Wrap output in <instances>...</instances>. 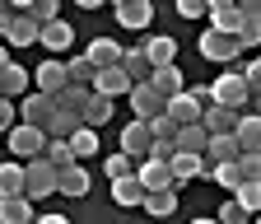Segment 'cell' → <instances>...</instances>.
Listing matches in <instances>:
<instances>
[{
    "mask_svg": "<svg viewBox=\"0 0 261 224\" xmlns=\"http://www.w3.org/2000/svg\"><path fill=\"white\" fill-rule=\"evenodd\" d=\"M210 103L233 108L238 117H243V112H252V93H247L243 70H219V75H215V84H210Z\"/></svg>",
    "mask_w": 261,
    "mask_h": 224,
    "instance_id": "6da1fadb",
    "label": "cell"
},
{
    "mask_svg": "<svg viewBox=\"0 0 261 224\" xmlns=\"http://www.w3.org/2000/svg\"><path fill=\"white\" fill-rule=\"evenodd\" d=\"M205 108H210V84H201V89H182L177 98H168V121L173 126H201V117H205Z\"/></svg>",
    "mask_w": 261,
    "mask_h": 224,
    "instance_id": "7a4b0ae2",
    "label": "cell"
},
{
    "mask_svg": "<svg viewBox=\"0 0 261 224\" xmlns=\"http://www.w3.org/2000/svg\"><path fill=\"white\" fill-rule=\"evenodd\" d=\"M51 117H56V98H47V93H38V89L19 98V121H23V126H33V131H42V136H47Z\"/></svg>",
    "mask_w": 261,
    "mask_h": 224,
    "instance_id": "3957f363",
    "label": "cell"
},
{
    "mask_svg": "<svg viewBox=\"0 0 261 224\" xmlns=\"http://www.w3.org/2000/svg\"><path fill=\"white\" fill-rule=\"evenodd\" d=\"M56 191V168L47 164V159H28L23 164V196L28 201H42Z\"/></svg>",
    "mask_w": 261,
    "mask_h": 224,
    "instance_id": "277c9868",
    "label": "cell"
},
{
    "mask_svg": "<svg viewBox=\"0 0 261 224\" xmlns=\"http://www.w3.org/2000/svg\"><path fill=\"white\" fill-rule=\"evenodd\" d=\"M5 145H10V154H14V164H28V159H42V150H47V136L19 121L14 131L5 136Z\"/></svg>",
    "mask_w": 261,
    "mask_h": 224,
    "instance_id": "5b68a950",
    "label": "cell"
},
{
    "mask_svg": "<svg viewBox=\"0 0 261 224\" xmlns=\"http://www.w3.org/2000/svg\"><path fill=\"white\" fill-rule=\"evenodd\" d=\"M121 154H126V159H136V164H145V159L154 154L149 121H126V126H121Z\"/></svg>",
    "mask_w": 261,
    "mask_h": 224,
    "instance_id": "8992f818",
    "label": "cell"
},
{
    "mask_svg": "<svg viewBox=\"0 0 261 224\" xmlns=\"http://www.w3.org/2000/svg\"><path fill=\"white\" fill-rule=\"evenodd\" d=\"M33 84H38V93H47V98H61V89L70 84V75H65V61L47 56L42 66H33Z\"/></svg>",
    "mask_w": 261,
    "mask_h": 224,
    "instance_id": "52a82bcc",
    "label": "cell"
},
{
    "mask_svg": "<svg viewBox=\"0 0 261 224\" xmlns=\"http://www.w3.org/2000/svg\"><path fill=\"white\" fill-rule=\"evenodd\" d=\"M140 52H145V61H149L154 70L177 66V38H173V33H149V38L140 42Z\"/></svg>",
    "mask_w": 261,
    "mask_h": 224,
    "instance_id": "ba28073f",
    "label": "cell"
},
{
    "mask_svg": "<svg viewBox=\"0 0 261 224\" xmlns=\"http://www.w3.org/2000/svg\"><path fill=\"white\" fill-rule=\"evenodd\" d=\"M126 98H130V121H154V117H163V108H168L149 84H136Z\"/></svg>",
    "mask_w": 261,
    "mask_h": 224,
    "instance_id": "9c48e42d",
    "label": "cell"
},
{
    "mask_svg": "<svg viewBox=\"0 0 261 224\" xmlns=\"http://www.w3.org/2000/svg\"><path fill=\"white\" fill-rule=\"evenodd\" d=\"M196 47H201V56H205V61H219V66L238 61V42H233V38H224V33H215V28H205Z\"/></svg>",
    "mask_w": 261,
    "mask_h": 224,
    "instance_id": "30bf717a",
    "label": "cell"
},
{
    "mask_svg": "<svg viewBox=\"0 0 261 224\" xmlns=\"http://www.w3.org/2000/svg\"><path fill=\"white\" fill-rule=\"evenodd\" d=\"M130 89H136V84H130V75L121 70V66H112V70H98L93 75V93H98V98H121V93H130Z\"/></svg>",
    "mask_w": 261,
    "mask_h": 224,
    "instance_id": "8fae6325",
    "label": "cell"
},
{
    "mask_svg": "<svg viewBox=\"0 0 261 224\" xmlns=\"http://www.w3.org/2000/svg\"><path fill=\"white\" fill-rule=\"evenodd\" d=\"M210 28L224 38H238V28H243V14L233 0H210Z\"/></svg>",
    "mask_w": 261,
    "mask_h": 224,
    "instance_id": "7c38bea8",
    "label": "cell"
},
{
    "mask_svg": "<svg viewBox=\"0 0 261 224\" xmlns=\"http://www.w3.org/2000/svg\"><path fill=\"white\" fill-rule=\"evenodd\" d=\"M136 182H140L145 191H177L168 164H159V159H145V164H136Z\"/></svg>",
    "mask_w": 261,
    "mask_h": 224,
    "instance_id": "4fadbf2b",
    "label": "cell"
},
{
    "mask_svg": "<svg viewBox=\"0 0 261 224\" xmlns=\"http://www.w3.org/2000/svg\"><path fill=\"white\" fill-rule=\"evenodd\" d=\"M89 168L84 164H70V168H61L56 173V191H61V196H70V201H80V196H89Z\"/></svg>",
    "mask_w": 261,
    "mask_h": 224,
    "instance_id": "5bb4252c",
    "label": "cell"
},
{
    "mask_svg": "<svg viewBox=\"0 0 261 224\" xmlns=\"http://www.w3.org/2000/svg\"><path fill=\"white\" fill-rule=\"evenodd\" d=\"M149 19H154V5H149V0H121V5H117V23L130 28V33L149 28Z\"/></svg>",
    "mask_w": 261,
    "mask_h": 224,
    "instance_id": "9a60e30c",
    "label": "cell"
},
{
    "mask_svg": "<svg viewBox=\"0 0 261 224\" xmlns=\"http://www.w3.org/2000/svg\"><path fill=\"white\" fill-rule=\"evenodd\" d=\"M84 56H89L93 70H112V66H121V42L117 38H93Z\"/></svg>",
    "mask_w": 261,
    "mask_h": 224,
    "instance_id": "2e32d148",
    "label": "cell"
},
{
    "mask_svg": "<svg viewBox=\"0 0 261 224\" xmlns=\"http://www.w3.org/2000/svg\"><path fill=\"white\" fill-rule=\"evenodd\" d=\"M168 173H173V187L196 182V178H210L205 159H196V154H173V159H168Z\"/></svg>",
    "mask_w": 261,
    "mask_h": 224,
    "instance_id": "e0dca14e",
    "label": "cell"
},
{
    "mask_svg": "<svg viewBox=\"0 0 261 224\" xmlns=\"http://www.w3.org/2000/svg\"><path fill=\"white\" fill-rule=\"evenodd\" d=\"M233 140H238L243 154H261V117H256V112H243V117H238Z\"/></svg>",
    "mask_w": 261,
    "mask_h": 224,
    "instance_id": "ac0fdd59",
    "label": "cell"
},
{
    "mask_svg": "<svg viewBox=\"0 0 261 224\" xmlns=\"http://www.w3.org/2000/svg\"><path fill=\"white\" fill-rule=\"evenodd\" d=\"M38 42H42V47H47V52H51V56L61 61V52H65V47H70V42H75V28H70V23H65V19H56V23H47V28H38Z\"/></svg>",
    "mask_w": 261,
    "mask_h": 224,
    "instance_id": "d6986e66",
    "label": "cell"
},
{
    "mask_svg": "<svg viewBox=\"0 0 261 224\" xmlns=\"http://www.w3.org/2000/svg\"><path fill=\"white\" fill-rule=\"evenodd\" d=\"M238 154L243 150H238L233 136H210V145H205L201 159H205V168H219V164H238Z\"/></svg>",
    "mask_w": 261,
    "mask_h": 224,
    "instance_id": "ffe728a7",
    "label": "cell"
},
{
    "mask_svg": "<svg viewBox=\"0 0 261 224\" xmlns=\"http://www.w3.org/2000/svg\"><path fill=\"white\" fill-rule=\"evenodd\" d=\"M149 89L159 93L163 103H168V98H177V93L187 89V80H182V70H177V66H163V70H154V75H149Z\"/></svg>",
    "mask_w": 261,
    "mask_h": 224,
    "instance_id": "44dd1931",
    "label": "cell"
},
{
    "mask_svg": "<svg viewBox=\"0 0 261 224\" xmlns=\"http://www.w3.org/2000/svg\"><path fill=\"white\" fill-rule=\"evenodd\" d=\"M201 126H205V136H233L238 112H233V108H219V103H210V108H205V117H201Z\"/></svg>",
    "mask_w": 261,
    "mask_h": 224,
    "instance_id": "7402d4cb",
    "label": "cell"
},
{
    "mask_svg": "<svg viewBox=\"0 0 261 224\" xmlns=\"http://www.w3.org/2000/svg\"><path fill=\"white\" fill-rule=\"evenodd\" d=\"M28 84H33V70H23V66H14V61H10V70L0 75V98L19 103L23 93H28Z\"/></svg>",
    "mask_w": 261,
    "mask_h": 224,
    "instance_id": "603a6c76",
    "label": "cell"
},
{
    "mask_svg": "<svg viewBox=\"0 0 261 224\" xmlns=\"http://www.w3.org/2000/svg\"><path fill=\"white\" fill-rule=\"evenodd\" d=\"M121 70L130 75V84H149V75H154V66L145 61L140 47H121Z\"/></svg>",
    "mask_w": 261,
    "mask_h": 224,
    "instance_id": "cb8c5ba5",
    "label": "cell"
},
{
    "mask_svg": "<svg viewBox=\"0 0 261 224\" xmlns=\"http://www.w3.org/2000/svg\"><path fill=\"white\" fill-rule=\"evenodd\" d=\"M89 98H93V89H84V84H65V89H61V98H56V108H61V112H70V117H84ZM80 126H84V121H80Z\"/></svg>",
    "mask_w": 261,
    "mask_h": 224,
    "instance_id": "d4e9b609",
    "label": "cell"
},
{
    "mask_svg": "<svg viewBox=\"0 0 261 224\" xmlns=\"http://www.w3.org/2000/svg\"><path fill=\"white\" fill-rule=\"evenodd\" d=\"M177 154H196L201 159L205 154V145H210V136H205V126H177Z\"/></svg>",
    "mask_w": 261,
    "mask_h": 224,
    "instance_id": "484cf974",
    "label": "cell"
},
{
    "mask_svg": "<svg viewBox=\"0 0 261 224\" xmlns=\"http://www.w3.org/2000/svg\"><path fill=\"white\" fill-rule=\"evenodd\" d=\"M38 215H33V201L28 196H10L0 201V224H33Z\"/></svg>",
    "mask_w": 261,
    "mask_h": 224,
    "instance_id": "4316f807",
    "label": "cell"
},
{
    "mask_svg": "<svg viewBox=\"0 0 261 224\" xmlns=\"http://www.w3.org/2000/svg\"><path fill=\"white\" fill-rule=\"evenodd\" d=\"M145 215L149 219H168L173 210H177V191H145Z\"/></svg>",
    "mask_w": 261,
    "mask_h": 224,
    "instance_id": "83f0119b",
    "label": "cell"
},
{
    "mask_svg": "<svg viewBox=\"0 0 261 224\" xmlns=\"http://www.w3.org/2000/svg\"><path fill=\"white\" fill-rule=\"evenodd\" d=\"M10 196H23V164H0V201H10Z\"/></svg>",
    "mask_w": 261,
    "mask_h": 224,
    "instance_id": "f1b7e54d",
    "label": "cell"
},
{
    "mask_svg": "<svg viewBox=\"0 0 261 224\" xmlns=\"http://www.w3.org/2000/svg\"><path fill=\"white\" fill-rule=\"evenodd\" d=\"M5 42L10 47H33V42H38V23H33V19H23V14H14V23H10V33H5Z\"/></svg>",
    "mask_w": 261,
    "mask_h": 224,
    "instance_id": "f546056e",
    "label": "cell"
},
{
    "mask_svg": "<svg viewBox=\"0 0 261 224\" xmlns=\"http://www.w3.org/2000/svg\"><path fill=\"white\" fill-rule=\"evenodd\" d=\"M70 145V154H75V164H84V159H93L98 154V131H89V126H80V131L65 140Z\"/></svg>",
    "mask_w": 261,
    "mask_h": 224,
    "instance_id": "4dcf8cb0",
    "label": "cell"
},
{
    "mask_svg": "<svg viewBox=\"0 0 261 224\" xmlns=\"http://www.w3.org/2000/svg\"><path fill=\"white\" fill-rule=\"evenodd\" d=\"M112 201L130 210V206H140V201H145V187H140L136 178H121V182H112Z\"/></svg>",
    "mask_w": 261,
    "mask_h": 224,
    "instance_id": "1f68e13d",
    "label": "cell"
},
{
    "mask_svg": "<svg viewBox=\"0 0 261 224\" xmlns=\"http://www.w3.org/2000/svg\"><path fill=\"white\" fill-rule=\"evenodd\" d=\"M84 126H89V131H98V126H103V121H112V98H98V93H93V98H89V108H84V117H80Z\"/></svg>",
    "mask_w": 261,
    "mask_h": 224,
    "instance_id": "d6a6232c",
    "label": "cell"
},
{
    "mask_svg": "<svg viewBox=\"0 0 261 224\" xmlns=\"http://www.w3.org/2000/svg\"><path fill=\"white\" fill-rule=\"evenodd\" d=\"M233 201H238V210L252 219V215H261V182H243L238 191H233Z\"/></svg>",
    "mask_w": 261,
    "mask_h": 224,
    "instance_id": "836d02e7",
    "label": "cell"
},
{
    "mask_svg": "<svg viewBox=\"0 0 261 224\" xmlns=\"http://www.w3.org/2000/svg\"><path fill=\"white\" fill-rule=\"evenodd\" d=\"M42 159H47V164H51L56 173L75 164V154H70V145H65V140H47V150H42Z\"/></svg>",
    "mask_w": 261,
    "mask_h": 224,
    "instance_id": "e575fe53",
    "label": "cell"
},
{
    "mask_svg": "<svg viewBox=\"0 0 261 224\" xmlns=\"http://www.w3.org/2000/svg\"><path fill=\"white\" fill-rule=\"evenodd\" d=\"M103 173H108L112 182H121V178H136V159H126V154L117 150V154H108V164H103Z\"/></svg>",
    "mask_w": 261,
    "mask_h": 224,
    "instance_id": "d590c367",
    "label": "cell"
},
{
    "mask_svg": "<svg viewBox=\"0 0 261 224\" xmlns=\"http://www.w3.org/2000/svg\"><path fill=\"white\" fill-rule=\"evenodd\" d=\"M65 75H70V84H84V89H93V66H89V56H75V61H65Z\"/></svg>",
    "mask_w": 261,
    "mask_h": 224,
    "instance_id": "8d00e7d4",
    "label": "cell"
},
{
    "mask_svg": "<svg viewBox=\"0 0 261 224\" xmlns=\"http://www.w3.org/2000/svg\"><path fill=\"white\" fill-rule=\"evenodd\" d=\"M205 182H219L224 191H238V187H243V173H238V164H219V168H210Z\"/></svg>",
    "mask_w": 261,
    "mask_h": 224,
    "instance_id": "74e56055",
    "label": "cell"
},
{
    "mask_svg": "<svg viewBox=\"0 0 261 224\" xmlns=\"http://www.w3.org/2000/svg\"><path fill=\"white\" fill-rule=\"evenodd\" d=\"M238 173L243 182H261V154H238Z\"/></svg>",
    "mask_w": 261,
    "mask_h": 224,
    "instance_id": "f35d334b",
    "label": "cell"
},
{
    "mask_svg": "<svg viewBox=\"0 0 261 224\" xmlns=\"http://www.w3.org/2000/svg\"><path fill=\"white\" fill-rule=\"evenodd\" d=\"M19 126V103H10V98H0V136H10Z\"/></svg>",
    "mask_w": 261,
    "mask_h": 224,
    "instance_id": "ab89813d",
    "label": "cell"
},
{
    "mask_svg": "<svg viewBox=\"0 0 261 224\" xmlns=\"http://www.w3.org/2000/svg\"><path fill=\"white\" fill-rule=\"evenodd\" d=\"M233 42H238V52H247V47H261V23H243Z\"/></svg>",
    "mask_w": 261,
    "mask_h": 224,
    "instance_id": "60d3db41",
    "label": "cell"
},
{
    "mask_svg": "<svg viewBox=\"0 0 261 224\" xmlns=\"http://www.w3.org/2000/svg\"><path fill=\"white\" fill-rule=\"evenodd\" d=\"M215 219H219V224H247V215L238 210V201H233V196H228V201L219 206V215H215Z\"/></svg>",
    "mask_w": 261,
    "mask_h": 224,
    "instance_id": "b9f144b4",
    "label": "cell"
},
{
    "mask_svg": "<svg viewBox=\"0 0 261 224\" xmlns=\"http://www.w3.org/2000/svg\"><path fill=\"white\" fill-rule=\"evenodd\" d=\"M243 80H247V93L256 98V93H261V56H256V61H247V66H243Z\"/></svg>",
    "mask_w": 261,
    "mask_h": 224,
    "instance_id": "7bdbcfd3",
    "label": "cell"
},
{
    "mask_svg": "<svg viewBox=\"0 0 261 224\" xmlns=\"http://www.w3.org/2000/svg\"><path fill=\"white\" fill-rule=\"evenodd\" d=\"M177 14L182 19H201V14H210V5L205 0H177Z\"/></svg>",
    "mask_w": 261,
    "mask_h": 224,
    "instance_id": "ee69618b",
    "label": "cell"
},
{
    "mask_svg": "<svg viewBox=\"0 0 261 224\" xmlns=\"http://www.w3.org/2000/svg\"><path fill=\"white\" fill-rule=\"evenodd\" d=\"M10 23H14V5H0V38L10 33Z\"/></svg>",
    "mask_w": 261,
    "mask_h": 224,
    "instance_id": "f6af8a7d",
    "label": "cell"
},
{
    "mask_svg": "<svg viewBox=\"0 0 261 224\" xmlns=\"http://www.w3.org/2000/svg\"><path fill=\"white\" fill-rule=\"evenodd\" d=\"M33 224H70V219H65V215H38Z\"/></svg>",
    "mask_w": 261,
    "mask_h": 224,
    "instance_id": "bcb514c9",
    "label": "cell"
},
{
    "mask_svg": "<svg viewBox=\"0 0 261 224\" xmlns=\"http://www.w3.org/2000/svg\"><path fill=\"white\" fill-rule=\"evenodd\" d=\"M5 70H10V47L0 42V75H5Z\"/></svg>",
    "mask_w": 261,
    "mask_h": 224,
    "instance_id": "7dc6e473",
    "label": "cell"
},
{
    "mask_svg": "<svg viewBox=\"0 0 261 224\" xmlns=\"http://www.w3.org/2000/svg\"><path fill=\"white\" fill-rule=\"evenodd\" d=\"M252 112H256V117H261V93H256V98H252Z\"/></svg>",
    "mask_w": 261,
    "mask_h": 224,
    "instance_id": "c3c4849f",
    "label": "cell"
},
{
    "mask_svg": "<svg viewBox=\"0 0 261 224\" xmlns=\"http://www.w3.org/2000/svg\"><path fill=\"white\" fill-rule=\"evenodd\" d=\"M191 224H219V219H205V215H201V219H191Z\"/></svg>",
    "mask_w": 261,
    "mask_h": 224,
    "instance_id": "681fc988",
    "label": "cell"
},
{
    "mask_svg": "<svg viewBox=\"0 0 261 224\" xmlns=\"http://www.w3.org/2000/svg\"><path fill=\"white\" fill-rule=\"evenodd\" d=\"M247 224H261V215H252V219H247Z\"/></svg>",
    "mask_w": 261,
    "mask_h": 224,
    "instance_id": "f907efd6",
    "label": "cell"
}]
</instances>
